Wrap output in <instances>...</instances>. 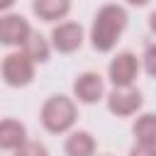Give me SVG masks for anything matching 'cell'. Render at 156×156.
<instances>
[{
	"label": "cell",
	"mask_w": 156,
	"mask_h": 156,
	"mask_svg": "<svg viewBox=\"0 0 156 156\" xmlns=\"http://www.w3.org/2000/svg\"><path fill=\"white\" fill-rule=\"evenodd\" d=\"M136 73H139V61H136V56L132 51L117 54L110 61V68H107V76H110L115 88H132Z\"/></svg>",
	"instance_id": "277c9868"
},
{
	"label": "cell",
	"mask_w": 156,
	"mask_h": 156,
	"mask_svg": "<svg viewBox=\"0 0 156 156\" xmlns=\"http://www.w3.org/2000/svg\"><path fill=\"white\" fill-rule=\"evenodd\" d=\"M144 68L149 76L156 78V44H149L146 51H144Z\"/></svg>",
	"instance_id": "9a60e30c"
},
{
	"label": "cell",
	"mask_w": 156,
	"mask_h": 156,
	"mask_svg": "<svg viewBox=\"0 0 156 156\" xmlns=\"http://www.w3.org/2000/svg\"><path fill=\"white\" fill-rule=\"evenodd\" d=\"M41 124L51 134H63L76 124V105L66 95H51L41 105Z\"/></svg>",
	"instance_id": "7a4b0ae2"
},
{
	"label": "cell",
	"mask_w": 156,
	"mask_h": 156,
	"mask_svg": "<svg viewBox=\"0 0 156 156\" xmlns=\"http://www.w3.org/2000/svg\"><path fill=\"white\" fill-rule=\"evenodd\" d=\"M149 27H151V32L156 34V10H154V12L149 15Z\"/></svg>",
	"instance_id": "e0dca14e"
},
{
	"label": "cell",
	"mask_w": 156,
	"mask_h": 156,
	"mask_svg": "<svg viewBox=\"0 0 156 156\" xmlns=\"http://www.w3.org/2000/svg\"><path fill=\"white\" fill-rule=\"evenodd\" d=\"M141 107V93L136 88H115L107 95V110L117 117H129Z\"/></svg>",
	"instance_id": "8992f818"
},
{
	"label": "cell",
	"mask_w": 156,
	"mask_h": 156,
	"mask_svg": "<svg viewBox=\"0 0 156 156\" xmlns=\"http://www.w3.org/2000/svg\"><path fill=\"white\" fill-rule=\"evenodd\" d=\"M15 0H0V10H10Z\"/></svg>",
	"instance_id": "ac0fdd59"
},
{
	"label": "cell",
	"mask_w": 156,
	"mask_h": 156,
	"mask_svg": "<svg viewBox=\"0 0 156 156\" xmlns=\"http://www.w3.org/2000/svg\"><path fill=\"white\" fill-rule=\"evenodd\" d=\"M27 144V129L24 124L15 119H2L0 122V146L5 151H17Z\"/></svg>",
	"instance_id": "9c48e42d"
},
{
	"label": "cell",
	"mask_w": 156,
	"mask_h": 156,
	"mask_svg": "<svg viewBox=\"0 0 156 156\" xmlns=\"http://www.w3.org/2000/svg\"><path fill=\"white\" fill-rule=\"evenodd\" d=\"M2 78L12 88L29 85L34 78V61L24 51H12L2 58Z\"/></svg>",
	"instance_id": "3957f363"
},
{
	"label": "cell",
	"mask_w": 156,
	"mask_h": 156,
	"mask_svg": "<svg viewBox=\"0 0 156 156\" xmlns=\"http://www.w3.org/2000/svg\"><path fill=\"white\" fill-rule=\"evenodd\" d=\"M134 136L136 144H156V115H141L134 122Z\"/></svg>",
	"instance_id": "7c38bea8"
},
{
	"label": "cell",
	"mask_w": 156,
	"mask_h": 156,
	"mask_svg": "<svg viewBox=\"0 0 156 156\" xmlns=\"http://www.w3.org/2000/svg\"><path fill=\"white\" fill-rule=\"evenodd\" d=\"M32 37V27L22 15H2L0 17V41L5 46H24Z\"/></svg>",
	"instance_id": "5b68a950"
},
{
	"label": "cell",
	"mask_w": 156,
	"mask_h": 156,
	"mask_svg": "<svg viewBox=\"0 0 156 156\" xmlns=\"http://www.w3.org/2000/svg\"><path fill=\"white\" fill-rule=\"evenodd\" d=\"M15 156H49V151H46V146L39 144V141H27L22 149H17Z\"/></svg>",
	"instance_id": "5bb4252c"
},
{
	"label": "cell",
	"mask_w": 156,
	"mask_h": 156,
	"mask_svg": "<svg viewBox=\"0 0 156 156\" xmlns=\"http://www.w3.org/2000/svg\"><path fill=\"white\" fill-rule=\"evenodd\" d=\"M127 2H129V5H136V7H141V5H146L149 0H127Z\"/></svg>",
	"instance_id": "d6986e66"
},
{
	"label": "cell",
	"mask_w": 156,
	"mask_h": 156,
	"mask_svg": "<svg viewBox=\"0 0 156 156\" xmlns=\"http://www.w3.org/2000/svg\"><path fill=\"white\" fill-rule=\"evenodd\" d=\"M51 44L61 54H73L83 44V27L76 22H61L51 32Z\"/></svg>",
	"instance_id": "52a82bcc"
},
{
	"label": "cell",
	"mask_w": 156,
	"mask_h": 156,
	"mask_svg": "<svg viewBox=\"0 0 156 156\" xmlns=\"http://www.w3.org/2000/svg\"><path fill=\"white\" fill-rule=\"evenodd\" d=\"M66 156H93L95 154V139L90 132H73L66 139Z\"/></svg>",
	"instance_id": "8fae6325"
},
{
	"label": "cell",
	"mask_w": 156,
	"mask_h": 156,
	"mask_svg": "<svg viewBox=\"0 0 156 156\" xmlns=\"http://www.w3.org/2000/svg\"><path fill=\"white\" fill-rule=\"evenodd\" d=\"M32 10L39 20L44 22H56V20H63L71 10V0H34L32 2Z\"/></svg>",
	"instance_id": "30bf717a"
},
{
	"label": "cell",
	"mask_w": 156,
	"mask_h": 156,
	"mask_svg": "<svg viewBox=\"0 0 156 156\" xmlns=\"http://www.w3.org/2000/svg\"><path fill=\"white\" fill-rule=\"evenodd\" d=\"M102 90H105L102 78H100L98 73H93V71H85V73H80V76L73 80V93H76V98H78L80 102H85V105L98 102V100L102 98Z\"/></svg>",
	"instance_id": "ba28073f"
},
{
	"label": "cell",
	"mask_w": 156,
	"mask_h": 156,
	"mask_svg": "<svg viewBox=\"0 0 156 156\" xmlns=\"http://www.w3.org/2000/svg\"><path fill=\"white\" fill-rule=\"evenodd\" d=\"M22 51H24L34 63H44V61L49 58V44H46V39H44L41 34H37V32H32V37L24 41Z\"/></svg>",
	"instance_id": "4fadbf2b"
},
{
	"label": "cell",
	"mask_w": 156,
	"mask_h": 156,
	"mask_svg": "<svg viewBox=\"0 0 156 156\" xmlns=\"http://www.w3.org/2000/svg\"><path fill=\"white\" fill-rule=\"evenodd\" d=\"M129 156H156V144H136L132 146Z\"/></svg>",
	"instance_id": "2e32d148"
},
{
	"label": "cell",
	"mask_w": 156,
	"mask_h": 156,
	"mask_svg": "<svg viewBox=\"0 0 156 156\" xmlns=\"http://www.w3.org/2000/svg\"><path fill=\"white\" fill-rule=\"evenodd\" d=\"M127 27V12L119 5H102L95 15L93 29H90V41L93 49L98 51H112L117 39L122 37Z\"/></svg>",
	"instance_id": "6da1fadb"
}]
</instances>
